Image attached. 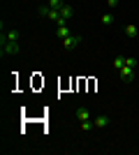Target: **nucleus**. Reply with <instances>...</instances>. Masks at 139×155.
Listing matches in <instances>:
<instances>
[{
  "label": "nucleus",
  "mask_w": 139,
  "mask_h": 155,
  "mask_svg": "<svg viewBox=\"0 0 139 155\" xmlns=\"http://www.w3.org/2000/svg\"><path fill=\"white\" fill-rule=\"evenodd\" d=\"M100 21H102V26H111L114 21H116V19H114V12H111V9H109V12H104Z\"/></svg>",
  "instance_id": "nucleus-8"
},
{
  "label": "nucleus",
  "mask_w": 139,
  "mask_h": 155,
  "mask_svg": "<svg viewBox=\"0 0 139 155\" xmlns=\"http://www.w3.org/2000/svg\"><path fill=\"white\" fill-rule=\"evenodd\" d=\"M72 32H70V28L67 26H56V37H60V39H65V37H70Z\"/></svg>",
  "instance_id": "nucleus-7"
},
{
  "label": "nucleus",
  "mask_w": 139,
  "mask_h": 155,
  "mask_svg": "<svg viewBox=\"0 0 139 155\" xmlns=\"http://www.w3.org/2000/svg\"><path fill=\"white\" fill-rule=\"evenodd\" d=\"M118 74H121V79H123L125 84H132V81H134V67L125 65V60H123V67L118 70Z\"/></svg>",
  "instance_id": "nucleus-3"
},
{
  "label": "nucleus",
  "mask_w": 139,
  "mask_h": 155,
  "mask_svg": "<svg viewBox=\"0 0 139 155\" xmlns=\"http://www.w3.org/2000/svg\"><path fill=\"white\" fill-rule=\"evenodd\" d=\"M95 125H93V118L91 120H81V125H79V130H84V132H88V130H93Z\"/></svg>",
  "instance_id": "nucleus-12"
},
{
  "label": "nucleus",
  "mask_w": 139,
  "mask_h": 155,
  "mask_svg": "<svg viewBox=\"0 0 139 155\" xmlns=\"http://www.w3.org/2000/svg\"><path fill=\"white\" fill-rule=\"evenodd\" d=\"M77 118H79V120H91V111H88L86 107H79V109H77Z\"/></svg>",
  "instance_id": "nucleus-9"
},
{
  "label": "nucleus",
  "mask_w": 139,
  "mask_h": 155,
  "mask_svg": "<svg viewBox=\"0 0 139 155\" xmlns=\"http://www.w3.org/2000/svg\"><path fill=\"white\" fill-rule=\"evenodd\" d=\"M114 67H116V72H118L121 67H123V58H116V60H114Z\"/></svg>",
  "instance_id": "nucleus-13"
},
{
  "label": "nucleus",
  "mask_w": 139,
  "mask_h": 155,
  "mask_svg": "<svg viewBox=\"0 0 139 155\" xmlns=\"http://www.w3.org/2000/svg\"><path fill=\"white\" fill-rule=\"evenodd\" d=\"M60 16H63V19H65V23H67V21H70V19L74 16V7H72V5H67V2H65V5L60 7Z\"/></svg>",
  "instance_id": "nucleus-6"
},
{
  "label": "nucleus",
  "mask_w": 139,
  "mask_h": 155,
  "mask_svg": "<svg viewBox=\"0 0 139 155\" xmlns=\"http://www.w3.org/2000/svg\"><path fill=\"white\" fill-rule=\"evenodd\" d=\"M81 42H84V37H79V35H70V37L63 39V46H65L67 51H72V49H77Z\"/></svg>",
  "instance_id": "nucleus-4"
},
{
  "label": "nucleus",
  "mask_w": 139,
  "mask_h": 155,
  "mask_svg": "<svg viewBox=\"0 0 139 155\" xmlns=\"http://www.w3.org/2000/svg\"><path fill=\"white\" fill-rule=\"evenodd\" d=\"M109 123H111V118L107 116V114H100V116H95V118H93V125H95V130L109 127Z\"/></svg>",
  "instance_id": "nucleus-5"
},
{
  "label": "nucleus",
  "mask_w": 139,
  "mask_h": 155,
  "mask_svg": "<svg viewBox=\"0 0 139 155\" xmlns=\"http://www.w3.org/2000/svg\"><path fill=\"white\" fill-rule=\"evenodd\" d=\"M123 60H125V65H130V67H137V60L134 58H123Z\"/></svg>",
  "instance_id": "nucleus-15"
},
{
  "label": "nucleus",
  "mask_w": 139,
  "mask_h": 155,
  "mask_svg": "<svg viewBox=\"0 0 139 155\" xmlns=\"http://www.w3.org/2000/svg\"><path fill=\"white\" fill-rule=\"evenodd\" d=\"M107 5H109V9H116V7H118V0H107Z\"/></svg>",
  "instance_id": "nucleus-14"
},
{
  "label": "nucleus",
  "mask_w": 139,
  "mask_h": 155,
  "mask_svg": "<svg viewBox=\"0 0 139 155\" xmlns=\"http://www.w3.org/2000/svg\"><path fill=\"white\" fill-rule=\"evenodd\" d=\"M19 30L16 28H12V30L5 35V30H2V35H0V56H16L19 53Z\"/></svg>",
  "instance_id": "nucleus-1"
},
{
  "label": "nucleus",
  "mask_w": 139,
  "mask_h": 155,
  "mask_svg": "<svg viewBox=\"0 0 139 155\" xmlns=\"http://www.w3.org/2000/svg\"><path fill=\"white\" fill-rule=\"evenodd\" d=\"M125 35H127V37H137V35H139V28L134 26V23H127V26H125Z\"/></svg>",
  "instance_id": "nucleus-10"
},
{
  "label": "nucleus",
  "mask_w": 139,
  "mask_h": 155,
  "mask_svg": "<svg viewBox=\"0 0 139 155\" xmlns=\"http://www.w3.org/2000/svg\"><path fill=\"white\" fill-rule=\"evenodd\" d=\"M37 14H40V16H44V19H49V21H53L56 26H67L65 19L60 16L58 9H51L49 5H40V7H37Z\"/></svg>",
  "instance_id": "nucleus-2"
},
{
  "label": "nucleus",
  "mask_w": 139,
  "mask_h": 155,
  "mask_svg": "<svg viewBox=\"0 0 139 155\" xmlns=\"http://www.w3.org/2000/svg\"><path fill=\"white\" fill-rule=\"evenodd\" d=\"M46 5L51 7V9H58V12H60V7L65 5V0H49V2H46Z\"/></svg>",
  "instance_id": "nucleus-11"
}]
</instances>
